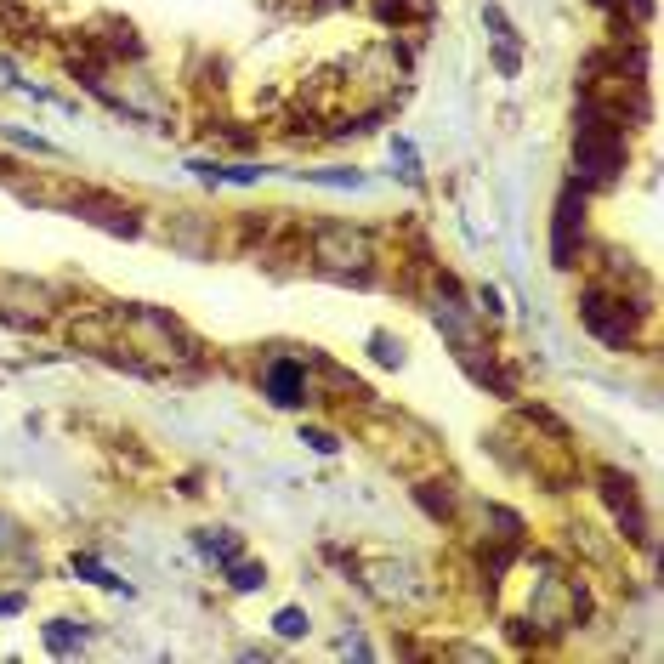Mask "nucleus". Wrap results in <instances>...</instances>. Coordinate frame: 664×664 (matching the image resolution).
Masks as SVG:
<instances>
[{"label": "nucleus", "instance_id": "f257e3e1", "mask_svg": "<svg viewBox=\"0 0 664 664\" xmlns=\"http://www.w3.org/2000/svg\"><path fill=\"white\" fill-rule=\"evenodd\" d=\"M574 171L585 182H613L625 171V120L591 97L574 114Z\"/></svg>", "mask_w": 664, "mask_h": 664}, {"label": "nucleus", "instance_id": "f03ea898", "mask_svg": "<svg viewBox=\"0 0 664 664\" xmlns=\"http://www.w3.org/2000/svg\"><path fill=\"white\" fill-rule=\"evenodd\" d=\"M313 267L330 279H358L364 284L375 273V239L352 222H324L313 228Z\"/></svg>", "mask_w": 664, "mask_h": 664}, {"label": "nucleus", "instance_id": "7ed1b4c3", "mask_svg": "<svg viewBox=\"0 0 664 664\" xmlns=\"http://www.w3.org/2000/svg\"><path fill=\"white\" fill-rule=\"evenodd\" d=\"M647 307L625 296V290H613V284H591L585 296H579V318H585V330L596 341H608V347H636V324H642Z\"/></svg>", "mask_w": 664, "mask_h": 664}, {"label": "nucleus", "instance_id": "20e7f679", "mask_svg": "<svg viewBox=\"0 0 664 664\" xmlns=\"http://www.w3.org/2000/svg\"><path fill=\"white\" fill-rule=\"evenodd\" d=\"M57 313V296L35 279H18V273H0V318L18 324V330H46Z\"/></svg>", "mask_w": 664, "mask_h": 664}, {"label": "nucleus", "instance_id": "39448f33", "mask_svg": "<svg viewBox=\"0 0 664 664\" xmlns=\"http://www.w3.org/2000/svg\"><path fill=\"white\" fill-rule=\"evenodd\" d=\"M579 245H585V193L579 182H568L557 199V222H551V262L579 267Z\"/></svg>", "mask_w": 664, "mask_h": 664}, {"label": "nucleus", "instance_id": "423d86ee", "mask_svg": "<svg viewBox=\"0 0 664 664\" xmlns=\"http://www.w3.org/2000/svg\"><path fill=\"white\" fill-rule=\"evenodd\" d=\"M69 210H80L86 222H97V228H108V233H142L137 210L125 205V199H114V193H91V188H80V193H69Z\"/></svg>", "mask_w": 664, "mask_h": 664}, {"label": "nucleus", "instance_id": "0eeeda50", "mask_svg": "<svg viewBox=\"0 0 664 664\" xmlns=\"http://www.w3.org/2000/svg\"><path fill=\"white\" fill-rule=\"evenodd\" d=\"M262 392L279 409H301V403L313 398V381H307V364H296V358H273V364L262 369Z\"/></svg>", "mask_w": 664, "mask_h": 664}, {"label": "nucleus", "instance_id": "6e6552de", "mask_svg": "<svg viewBox=\"0 0 664 664\" xmlns=\"http://www.w3.org/2000/svg\"><path fill=\"white\" fill-rule=\"evenodd\" d=\"M602 494H608L613 523L625 528V540H630V545H647V517H642V500H636V489H630V477L602 472Z\"/></svg>", "mask_w": 664, "mask_h": 664}, {"label": "nucleus", "instance_id": "1a4fd4ad", "mask_svg": "<svg viewBox=\"0 0 664 664\" xmlns=\"http://www.w3.org/2000/svg\"><path fill=\"white\" fill-rule=\"evenodd\" d=\"M483 23L494 29V46H500V74H517V29L506 23V12H500V6H489V12H483Z\"/></svg>", "mask_w": 664, "mask_h": 664}, {"label": "nucleus", "instance_id": "9d476101", "mask_svg": "<svg viewBox=\"0 0 664 664\" xmlns=\"http://www.w3.org/2000/svg\"><path fill=\"white\" fill-rule=\"evenodd\" d=\"M80 642H86V630L74 625V619H52V625H46V647H52V653H74Z\"/></svg>", "mask_w": 664, "mask_h": 664}, {"label": "nucleus", "instance_id": "9b49d317", "mask_svg": "<svg viewBox=\"0 0 664 664\" xmlns=\"http://www.w3.org/2000/svg\"><path fill=\"white\" fill-rule=\"evenodd\" d=\"M199 551H205V557L233 562V557H239V540H233V534H199Z\"/></svg>", "mask_w": 664, "mask_h": 664}, {"label": "nucleus", "instance_id": "f8f14e48", "mask_svg": "<svg viewBox=\"0 0 664 664\" xmlns=\"http://www.w3.org/2000/svg\"><path fill=\"white\" fill-rule=\"evenodd\" d=\"M273 630H279L284 642H296V636H307V613H301V608H284L279 619H273Z\"/></svg>", "mask_w": 664, "mask_h": 664}, {"label": "nucleus", "instance_id": "ddd939ff", "mask_svg": "<svg viewBox=\"0 0 664 664\" xmlns=\"http://www.w3.org/2000/svg\"><path fill=\"white\" fill-rule=\"evenodd\" d=\"M74 568H80V574H86V579H97V585H108V591H125V579H114V574H108V568H103V562H91V557H74Z\"/></svg>", "mask_w": 664, "mask_h": 664}, {"label": "nucleus", "instance_id": "4468645a", "mask_svg": "<svg viewBox=\"0 0 664 664\" xmlns=\"http://www.w3.org/2000/svg\"><path fill=\"white\" fill-rule=\"evenodd\" d=\"M256 585H267L262 568H250V562H233V591H256Z\"/></svg>", "mask_w": 664, "mask_h": 664}, {"label": "nucleus", "instance_id": "2eb2a0df", "mask_svg": "<svg viewBox=\"0 0 664 664\" xmlns=\"http://www.w3.org/2000/svg\"><path fill=\"white\" fill-rule=\"evenodd\" d=\"M375 358H381V364H398V358H403V347L392 341V335H375Z\"/></svg>", "mask_w": 664, "mask_h": 664}, {"label": "nucleus", "instance_id": "dca6fc26", "mask_svg": "<svg viewBox=\"0 0 664 664\" xmlns=\"http://www.w3.org/2000/svg\"><path fill=\"white\" fill-rule=\"evenodd\" d=\"M301 443H313L318 455H335V437L330 432H301Z\"/></svg>", "mask_w": 664, "mask_h": 664}, {"label": "nucleus", "instance_id": "f3484780", "mask_svg": "<svg viewBox=\"0 0 664 664\" xmlns=\"http://www.w3.org/2000/svg\"><path fill=\"white\" fill-rule=\"evenodd\" d=\"M23 608V596H0V613H18Z\"/></svg>", "mask_w": 664, "mask_h": 664}]
</instances>
